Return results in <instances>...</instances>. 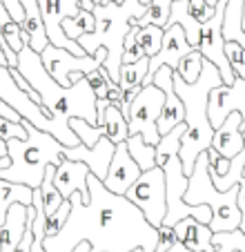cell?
<instances>
[{"mask_svg": "<svg viewBox=\"0 0 245 252\" xmlns=\"http://www.w3.org/2000/svg\"><path fill=\"white\" fill-rule=\"evenodd\" d=\"M90 203L71 194L69 217L56 237L43 241L45 252H71L87 241L92 252H156L158 230L145 221L143 212L125 196H116L94 174L87 176Z\"/></svg>", "mask_w": 245, "mask_h": 252, "instance_id": "6da1fadb", "label": "cell"}, {"mask_svg": "<svg viewBox=\"0 0 245 252\" xmlns=\"http://www.w3.org/2000/svg\"><path fill=\"white\" fill-rule=\"evenodd\" d=\"M18 71L20 76L31 85V90L38 94L40 105L52 114L54 123L58 127V143L65 148H76L80 145L78 136L71 132L69 121L80 119L96 127L98 116H96V96L92 92L87 78H80L71 87H61L52 76L47 74L40 54H36L29 45H25L23 52L18 54Z\"/></svg>", "mask_w": 245, "mask_h": 252, "instance_id": "7a4b0ae2", "label": "cell"}, {"mask_svg": "<svg viewBox=\"0 0 245 252\" xmlns=\"http://www.w3.org/2000/svg\"><path fill=\"white\" fill-rule=\"evenodd\" d=\"M218 85H223V78L216 67L208 61H203L201 76L192 85L183 83L174 74V92L185 107V121H183L185 134L181 138V150H179L185 176L192 174L198 154L208 152L212 148L214 129L208 119V100H210V92Z\"/></svg>", "mask_w": 245, "mask_h": 252, "instance_id": "3957f363", "label": "cell"}, {"mask_svg": "<svg viewBox=\"0 0 245 252\" xmlns=\"http://www.w3.org/2000/svg\"><path fill=\"white\" fill-rule=\"evenodd\" d=\"M147 7H143L138 0H125V2H107V5H96L94 7V18L96 29L76 43L80 49L92 56L98 52L100 47L107 52V61H105L103 69L107 71V76L112 83L118 85V76H121V65H122V43L129 29L136 27V23L143 18Z\"/></svg>", "mask_w": 245, "mask_h": 252, "instance_id": "277c9868", "label": "cell"}, {"mask_svg": "<svg viewBox=\"0 0 245 252\" xmlns=\"http://www.w3.org/2000/svg\"><path fill=\"white\" fill-rule=\"evenodd\" d=\"M23 125L27 138L7 141V157H9L11 165L7 170H0V179L38 190L45 179V170L49 165L58 167L65 161V154H62L65 145H61L52 134L40 132L27 121H23Z\"/></svg>", "mask_w": 245, "mask_h": 252, "instance_id": "5b68a950", "label": "cell"}, {"mask_svg": "<svg viewBox=\"0 0 245 252\" xmlns=\"http://www.w3.org/2000/svg\"><path fill=\"white\" fill-rule=\"evenodd\" d=\"M236 199H239V186L230 188L227 192H218L210 179L208 152L198 154L192 174L187 176V190L183 194L185 203L208 205L212 212V221H210L212 232H232L241 225V210Z\"/></svg>", "mask_w": 245, "mask_h": 252, "instance_id": "8992f818", "label": "cell"}, {"mask_svg": "<svg viewBox=\"0 0 245 252\" xmlns=\"http://www.w3.org/2000/svg\"><path fill=\"white\" fill-rule=\"evenodd\" d=\"M125 199L134 203L143 212L145 221L152 228L158 230L163 225L167 212V196H165V176L160 167H152L147 172H141L132 188L127 190Z\"/></svg>", "mask_w": 245, "mask_h": 252, "instance_id": "52a82bcc", "label": "cell"}, {"mask_svg": "<svg viewBox=\"0 0 245 252\" xmlns=\"http://www.w3.org/2000/svg\"><path fill=\"white\" fill-rule=\"evenodd\" d=\"M165 103V94L156 85H143V90L136 94V98L129 103V114H127V132L129 136L138 134L145 138L150 145H158L160 136L156 129V121L160 116Z\"/></svg>", "mask_w": 245, "mask_h": 252, "instance_id": "ba28073f", "label": "cell"}, {"mask_svg": "<svg viewBox=\"0 0 245 252\" xmlns=\"http://www.w3.org/2000/svg\"><path fill=\"white\" fill-rule=\"evenodd\" d=\"M0 100H2L7 107H11L23 121L31 123L33 127H38L40 132L52 134L58 141V127H56V123H54L52 114H49L40 103H33V100L20 90L14 83V78H11L9 67H2V65H0Z\"/></svg>", "mask_w": 245, "mask_h": 252, "instance_id": "9c48e42d", "label": "cell"}, {"mask_svg": "<svg viewBox=\"0 0 245 252\" xmlns=\"http://www.w3.org/2000/svg\"><path fill=\"white\" fill-rule=\"evenodd\" d=\"M40 61H43L49 76L61 87L67 90V87H71V83H69L71 74H85L87 76L92 71L100 69L105 65V61H107V52L100 47L92 56H74L67 49H56L52 45H47L43 49V54H40Z\"/></svg>", "mask_w": 245, "mask_h": 252, "instance_id": "30bf717a", "label": "cell"}, {"mask_svg": "<svg viewBox=\"0 0 245 252\" xmlns=\"http://www.w3.org/2000/svg\"><path fill=\"white\" fill-rule=\"evenodd\" d=\"M223 14H225V0L216 2V11L208 23L201 25V36H198V54L208 63H212L223 78V85H232L236 81L234 71L225 58V40H223Z\"/></svg>", "mask_w": 245, "mask_h": 252, "instance_id": "8fae6325", "label": "cell"}, {"mask_svg": "<svg viewBox=\"0 0 245 252\" xmlns=\"http://www.w3.org/2000/svg\"><path fill=\"white\" fill-rule=\"evenodd\" d=\"M40 16L45 23V32H47V40L52 47L56 49H67L74 56H87L76 40H69L62 32V20L74 18L80 11V0H36Z\"/></svg>", "mask_w": 245, "mask_h": 252, "instance_id": "7c38bea8", "label": "cell"}, {"mask_svg": "<svg viewBox=\"0 0 245 252\" xmlns=\"http://www.w3.org/2000/svg\"><path fill=\"white\" fill-rule=\"evenodd\" d=\"M69 127L78 136L80 145H85V148H94L100 138H109L114 145H118V143L127 141V136H129L127 121L121 114V105L118 103H107L103 123L96 125V127H92L90 123H85V121H80V119H71Z\"/></svg>", "mask_w": 245, "mask_h": 252, "instance_id": "4fadbf2b", "label": "cell"}, {"mask_svg": "<svg viewBox=\"0 0 245 252\" xmlns=\"http://www.w3.org/2000/svg\"><path fill=\"white\" fill-rule=\"evenodd\" d=\"M232 112H239L245 123V81L243 78H236L232 85H218L210 92L208 119H210L212 129L221 127L223 121H225Z\"/></svg>", "mask_w": 245, "mask_h": 252, "instance_id": "5bb4252c", "label": "cell"}, {"mask_svg": "<svg viewBox=\"0 0 245 252\" xmlns=\"http://www.w3.org/2000/svg\"><path fill=\"white\" fill-rule=\"evenodd\" d=\"M189 52H194V47L187 43L185 38V32L179 25H170V27L163 32V45H160L158 54L154 58H150V71H147L143 85H152V78L160 67H170L172 71L179 69L181 58H185Z\"/></svg>", "mask_w": 245, "mask_h": 252, "instance_id": "9a60e30c", "label": "cell"}, {"mask_svg": "<svg viewBox=\"0 0 245 252\" xmlns=\"http://www.w3.org/2000/svg\"><path fill=\"white\" fill-rule=\"evenodd\" d=\"M138 176H141V167L132 161L125 141L118 143L116 148H114V157H112V163H109V170H107V176H105L103 186L107 188L112 194L125 196L129 188L136 183Z\"/></svg>", "mask_w": 245, "mask_h": 252, "instance_id": "2e32d148", "label": "cell"}, {"mask_svg": "<svg viewBox=\"0 0 245 252\" xmlns=\"http://www.w3.org/2000/svg\"><path fill=\"white\" fill-rule=\"evenodd\" d=\"M114 145L109 138H100L94 148H85V145H76V148H65V158L69 161H78L83 165L90 167V174H94L98 181H105L109 170V163L114 157Z\"/></svg>", "mask_w": 245, "mask_h": 252, "instance_id": "e0dca14e", "label": "cell"}, {"mask_svg": "<svg viewBox=\"0 0 245 252\" xmlns=\"http://www.w3.org/2000/svg\"><path fill=\"white\" fill-rule=\"evenodd\" d=\"M87 176H90V167L83 165L78 161H65L56 167V174H54V186L61 192L62 199H69L71 194H80L83 203H90V188H87Z\"/></svg>", "mask_w": 245, "mask_h": 252, "instance_id": "ac0fdd59", "label": "cell"}, {"mask_svg": "<svg viewBox=\"0 0 245 252\" xmlns=\"http://www.w3.org/2000/svg\"><path fill=\"white\" fill-rule=\"evenodd\" d=\"M243 119H241L239 112H232L223 125L218 129H214V136H212V150L218 154V157L227 158L232 161L234 157H239L245 148V141H243Z\"/></svg>", "mask_w": 245, "mask_h": 252, "instance_id": "d6986e66", "label": "cell"}, {"mask_svg": "<svg viewBox=\"0 0 245 252\" xmlns=\"http://www.w3.org/2000/svg\"><path fill=\"white\" fill-rule=\"evenodd\" d=\"M174 234H176V241L183 243L189 252H214V246H212L214 232L210 230V225L198 223L192 217L181 219L174 225Z\"/></svg>", "mask_w": 245, "mask_h": 252, "instance_id": "ffe728a7", "label": "cell"}, {"mask_svg": "<svg viewBox=\"0 0 245 252\" xmlns=\"http://www.w3.org/2000/svg\"><path fill=\"white\" fill-rule=\"evenodd\" d=\"M27 225V208L20 203L9 205L5 223L0 225V252H14Z\"/></svg>", "mask_w": 245, "mask_h": 252, "instance_id": "44dd1931", "label": "cell"}, {"mask_svg": "<svg viewBox=\"0 0 245 252\" xmlns=\"http://www.w3.org/2000/svg\"><path fill=\"white\" fill-rule=\"evenodd\" d=\"M25 11V20H23V32L27 33L29 38V47L33 49L36 54H43V49L49 45L47 40V32H45V23L43 16H40V9H38L36 0H20Z\"/></svg>", "mask_w": 245, "mask_h": 252, "instance_id": "7402d4cb", "label": "cell"}, {"mask_svg": "<svg viewBox=\"0 0 245 252\" xmlns=\"http://www.w3.org/2000/svg\"><path fill=\"white\" fill-rule=\"evenodd\" d=\"M243 2L245 0H225V14H223V40L239 43L245 49V32H243Z\"/></svg>", "mask_w": 245, "mask_h": 252, "instance_id": "603a6c76", "label": "cell"}, {"mask_svg": "<svg viewBox=\"0 0 245 252\" xmlns=\"http://www.w3.org/2000/svg\"><path fill=\"white\" fill-rule=\"evenodd\" d=\"M127 145V152L132 157V161L141 167V172H147L152 167H156V145H150L145 143V138L134 134V136H127L125 141Z\"/></svg>", "mask_w": 245, "mask_h": 252, "instance_id": "cb8c5ba5", "label": "cell"}, {"mask_svg": "<svg viewBox=\"0 0 245 252\" xmlns=\"http://www.w3.org/2000/svg\"><path fill=\"white\" fill-rule=\"evenodd\" d=\"M147 71H150V58H141L138 63H132V65H121L118 87H121L122 94L134 90V87H141L147 76Z\"/></svg>", "mask_w": 245, "mask_h": 252, "instance_id": "d4e9b609", "label": "cell"}, {"mask_svg": "<svg viewBox=\"0 0 245 252\" xmlns=\"http://www.w3.org/2000/svg\"><path fill=\"white\" fill-rule=\"evenodd\" d=\"M61 27H62V32H65V36L69 40H78V38H83V36H87V33L94 32L96 29V18H94V14L80 9L74 18L62 20Z\"/></svg>", "mask_w": 245, "mask_h": 252, "instance_id": "484cf974", "label": "cell"}, {"mask_svg": "<svg viewBox=\"0 0 245 252\" xmlns=\"http://www.w3.org/2000/svg\"><path fill=\"white\" fill-rule=\"evenodd\" d=\"M54 174H56V167L49 165L47 170H45L43 183H40V199H43L45 217H52V214L62 205V201H65L61 196V192L56 190V186H54Z\"/></svg>", "mask_w": 245, "mask_h": 252, "instance_id": "4316f807", "label": "cell"}, {"mask_svg": "<svg viewBox=\"0 0 245 252\" xmlns=\"http://www.w3.org/2000/svg\"><path fill=\"white\" fill-rule=\"evenodd\" d=\"M31 188L27 186H18V183H9L0 179V208L7 210L9 205L20 203L25 208L31 205Z\"/></svg>", "mask_w": 245, "mask_h": 252, "instance_id": "83f0119b", "label": "cell"}, {"mask_svg": "<svg viewBox=\"0 0 245 252\" xmlns=\"http://www.w3.org/2000/svg\"><path fill=\"white\" fill-rule=\"evenodd\" d=\"M170 11H172V0H154L150 7L145 9L143 18L136 23V27H147V25H154L165 32L167 20H170Z\"/></svg>", "mask_w": 245, "mask_h": 252, "instance_id": "f1b7e54d", "label": "cell"}, {"mask_svg": "<svg viewBox=\"0 0 245 252\" xmlns=\"http://www.w3.org/2000/svg\"><path fill=\"white\" fill-rule=\"evenodd\" d=\"M203 61L205 58L198 54V49H194V52H189L185 58H181L179 63V69L174 71L176 76L181 78L183 83H187V85H192V83L198 81V76H201L203 71Z\"/></svg>", "mask_w": 245, "mask_h": 252, "instance_id": "f546056e", "label": "cell"}, {"mask_svg": "<svg viewBox=\"0 0 245 252\" xmlns=\"http://www.w3.org/2000/svg\"><path fill=\"white\" fill-rule=\"evenodd\" d=\"M212 246H214V252H245V232L243 230L214 232Z\"/></svg>", "mask_w": 245, "mask_h": 252, "instance_id": "4dcf8cb0", "label": "cell"}, {"mask_svg": "<svg viewBox=\"0 0 245 252\" xmlns=\"http://www.w3.org/2000/svg\"><path fill=\"white\" fill-rule=\"evenodd\" d=\"M136 43L143 47L147 58H154L158 54L160 45H163V29L147 25V27H138L136 32Z\"/></svg>", "mask_w": 245, "mask_h": 252, "instance_id": "1f68e13d", "label": "cell"}, {"mask_svg": "<svg viewBox=\"0 0 245 252\" xmlns=\"http://www.w3.org/2000/svg\"><path fill=\"white\" fill-rule=\"evenodd\" d=\"M85 78H87V83H90L92 92H94L96 100H107L109 98V90L116 85V83L109 81L107 71H105L103 67H100V69H96V71H92V74H87Z\"/></svg>", "mask_w": 245, "mask_h": 252, "instance_id": "d6a6232c", "label": "cell"}, {"mask_svg": "<svg viewBox=\"0 0 245 252\" xmlns=\"http://www.w3.org/2000/svg\"><path fill=\"white\" fill-rule=\"evenodd\" d=\"M136 32L138 27H132L129 33L125 36V43H122V65H132V63H138L141 58H147L143 47L136 43Z\"/></svg>", "mask_w": 245, "mask_h": 252, "instance_id": "836d02e7", "label": "cell"}, {"mask_svg": "<svg viewBox=\"0 0 245 252\" xmlns=\"http://www.w3.org/2000/svg\"><path fill=\"white\" fill-rule=\"evenodd\" d=\"M225 58L236 78L245 81V49L239 43H225Z\"/></svg>", "mask_w": 245, "mask_h": 252, "instance_id": "e575fe53", "label": "cell"}, {"mask_svg": "<svg viewBox=\"0 0 245 252\" xmlns=\"http://www.w3.org/2000/svg\"><path fill=\"white\" fill-rule=\"evenodd\" d=\"M69 210H71V203L69 201H62L61 208H58L52 217H47V223H45V239L56 237V234L61 232L62 225H65V221H67V217H69Z\"/></svg>", "mask_w": 245, "mask_h": 252, "instance_id": "d590c367", "label": "cell"}, {"mask_svg": "<svg viewBox=\"0 0 245 252\" xmlns=\"http://www.w3.org/2000/svg\"><path fill=\"white\" fill-rule=\"evenodd\" d=\"M0 138L2 141H14V138H18V141H25L27 138V132H25V125L23 121L20 123H14V121H7L0 116Z\"/></svg>", "mask_w": 245, "mask_h": 252, "instance_id": "8d00e7d4", "label": "cell"}, {"mask_svg": "<svg viewBox=\"0 0 245 252\" xmlns=\"http://www.w3.org/2000/svg\"><path fill=\"white\" fill-rule=\"evenodd\" d=\"M187 9H189V14H192V18L203 25L214 16L216 7H210L208 0H187Z\"/></svg>", "mask_w": 245, "mask_h": 252, "instance_id": "74e56055", "label": "cell"}, {"mask_svg": "<svg viewBox=\"0 0 245 252\" xmlns=\"http://www.w3.org/2000/svg\"><path fill=\"white\" fill-rule=\"evenodd\" d=\"M176 243L174 228L170 225H160L158 228V243H156V252H167Z\"/></svg>", "mask_w": 245, "mask_h": 252, "instance_id": "f35d334b", "label": "cell"}, {"mask_svg": "<svg viewBox=\"0 0 245 252\" xmlns=\"http://www.w3.org/2000/svg\"><path fill=\"white\" fill-rule=\"evenodd\" d=\"M0 116H2V119H7V121H14V123H20V121H23L14 110H11V107H7L2 100H0Z\"/></svg>", "mask_w": 245, "mask_h": 252, "instance_id": "ab89813d", "label": "cell"}, {"mask_svg": "<svg viewBox=\"0 0 245 252\" xmlns=\"http://www.w3.org/2000/svg\"><path fill=\"white\" fill-rule=\"evenodd\" d=\"M236 203H239V210H241V225H239V230H243V232H245V196L239 194Z\"/></svg>", "mask_w": 245, "mask_h": 252, "instance_id": "60d3db41", "label": "cell"}, {"mask_svg": "<svg viewBox=\"0 0 245 252\" xmlns=\"http://www.w3.org/2000/svg\"><path fill=\"white\" fill-rule=\"evenodd\" d=\"M71 252H92V246H90V243H87V241H80L78 246H76Z\"/></svg>", "mask_w": 245, "mask_h": 252, "instance_id": "b9f144b4", "label": "cell"}, {"mask_svg": "<svg viewBox=\"0 0 245 252\" xmlns=\"http://www.w3.org/2000/svg\"><path fill=\"white\" fill-rule=\"evenodd\" d=\"M80 9L83 11H94V2H92V0H80Z\"/></svg>", "mask_w": 245, "mask_h": 252, "instance_id": "7bdbcfd3", "label": "cell"}, {"mask_svg": "<svg viewBox=\"0 0 245 252\" xmlns=\"http://www.w3.org/2000/svg\"><path fill=\"white\" fill-rule=\"evenodd\" d=\"M167 252H189V250H187V248L183 246V243H179V241H176L174 246H172V248H170V250H167Z\"/></svg>", "mask_w": 245, "mask_h": 252, "instance_id": "ee69618b", "label": "cell"}, {"mask_svg": "<svg viewBox=\"0 0 245 252\" xmlns=\"http://www.w3.org/2000/svg\"><path fill=\"white\" fill-rule=\"evenodd\" d=\"M0 158H7V143L0 138Z\"/></svg>", "mask_w": 245, "mask_h": 252, "instance_id": "f6af8a7d", "label": "cell"}, {"mask_svg": "<svg viewBox=\"0 0 245 252\" xmlns=\"http://www.w3.org/2000/svg\"><path fill=\"white\" fill-rule=\"evenodd\" d=\"M31 252H45L43 243H31Z\"/></svg>", "mask_w": 245, "mask_h": 252, "instance_id": "bcb514c9", "label": "cell"}, {"mask_svg": "<svg viewBox=\"0 0 245 252\" xmlns=\"http://www.w3.org/2000/svg\"><path fill=\"white\" fill-rule=\"evenodd\" d=\"M0 65L7 67V58H5V54H2V49H0Z\"/></svg>", "mask_w": 245, "mask_h": 252, "instance_id": "7dc6e473", "label": "cell"}, {"mask_svg": "<svg viewBox=\"0 0 245 252\" xmlns=\"http://www.w3.org/2000/svg\"><path fill=\"white\" fill-rule=\"evenodd\" d=\"M138 2H141V5H143V7H150V5H152V2H154V0H138Z\"/></svg>", "mask_w": 245, "mask_h": 252, "instance_id": "c3c4849f", "label": "cell"}, {"mask_svg": "<svg viewBox=\"0 0 245 252\" xmlns=\"http://www.w3.org/2000/svg\"><path fill=\"white\" fill-rule=\"evenodd\" d=\"M107 2H116V0H107Z\"/></svg>", "mask_w": 245, "mask_h": 252, "instance_id": "681fc988", "label": "cell"}]
</instances>
